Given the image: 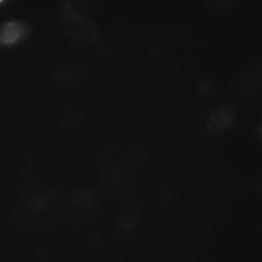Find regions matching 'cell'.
<instances>
[{
    "instance_id": "6da1fadb",
    "label": "cell",
    "mask_w": 262,
    "mask_h": 262,
    "mask_svg": "<svg viewBox=\"0 0 262 262\" xmlns=\"http://www.w3.org/2000/svg\"><path fill=\"white\" fill-rule=\"evenodd\" d=\"M236 119L234 111L226 106L217 107L210 112L204 123L205 129L212 134H218L230 128Z\"/></svg>"
},
{
    "instance_id": "7a4b0ae2",
    "label": "cell",
    "mask_w": 262,
    "mask_h": 262,
    "mask_svg": "<svg viewBox=\"0 0 262 262\" xmlns=\"http://www.w3.org/2000/svg\"><path fill=\"white\" fill-rule=\"evenodd\" d=\"M29 27L21 20H12L6 21L0 26V45H14L27 35Z\"/></svg>"
},
{
    "instance_id": "3957f363",
    "label": "cell",
    "mask_w": 262,
    "mask_h": 262,
    "mask_svg": "<svg viewBox=\"0 0 262 262\" xmlns=\"http://www.w3.org/2000/svg\"><path fill=\"white\" fill-rule=\"evenodd\" d=\"M3 2L2 1L0 0V4Z\"/></svg>"
}]
</instances>
